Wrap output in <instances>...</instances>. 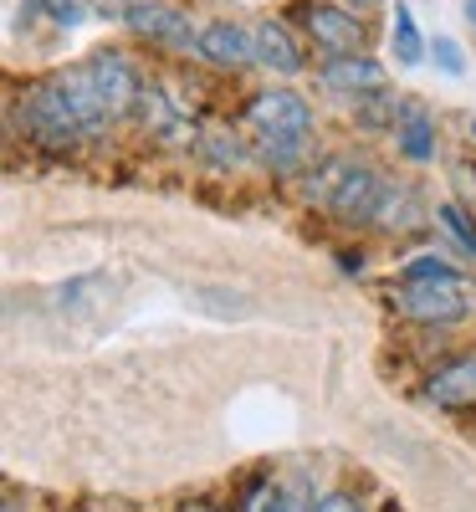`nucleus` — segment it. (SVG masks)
<instances>
[{
	"instance_id": "nucleus-3",
	"label": "nucleus",
	"mask_w": 476,
	"mask_h": 512,
	"mask_svg": "<svg viewBox=\"0 0 476 512\" xmlns=\"http://www.w3.org/2000/svg\"><path fill=\"white\" fill-rule=\"evenodd\" d=\"M128 31L139 41H154V47H169V52H200V31L190 26V16L180 6H164V0H134L123 11Z\"/></svg>"
},
{
	"instance_id": "nucleus-10",
	"label": "nucleus",
	"mask_w": 476,
	"mask_h": 512,
	"mask_svg": "<svg viewBox=\"0 0 476 512\" xmlns=\"http://www.w3.org/2000/svg\"><path fill=\"white\" fill-rule=\"evenodd\" d=\"M52 82H57V88H62V98H67V108L77 113V123L88 128V134H98V128L108 123V113H103V98H98V82H93V67H88V62H77V67L57 72Z\"/></svg>"
},
{
	"instance_id": "nucleus-12",
	"label": "nucleus",
	"mask_w": 476,
	"mask_h": 512,
	"mask_svg": "<svg viewBox=\"0 0 476 512\" xmlns=\"http://www.w3.org/2000/svg\"><path fill=\"white\" fill-rule=\"evenodd\" d=\"M430 400L446 405V410H466V405H476V354L451 359L446 369H436V379H430Z\"/></svg>"
},
{
	"instance_id": "nucleus-19",
	"label": "nucleus",
	"mask_w": 476,
	"mask_h": 512,
	"mask_svg": "<svg viewBox=\"0 0 476 512\" xmlns=\"http://www.w3.org/2000/svg\"><path fill=\"white\" fill-rule=\"evenodd\" d=\"M292 502H287V492L282 487H256L251 492V502L241 507V512H287Z\"/></svg>"
},
{
	"instance_id": "nucleus-23",
	"label": "nucleus",
	"mask_w": 476,
	"mask_h": 512,
	"mask_svg": "<svg viewBox=\"0 0 476 512\" xmlns=\"http://www.w3.org/2000/svg\"><path fill=\"white\" fill-rule=\"evenodd\" d=\"M343 11H359V16H369V11H379V0H343Z\"/></svg>"
},
{
	"instance_id": "nucleus-7",
	"label": "nucleus",
	"mask_w": 476,
	"mask_h": 512,
	"mask_svg": "<svg viewBox=\"0 0 476 512\" xmlns=\"http://www.w3.org/2000/svg\"><path fill=\"white\" fill-rule=\"evenodd\" d=\"M26 123H31V134H36L41 144H72V139L88 134V128L77 123V113L67 108V98H62L57 82H36V88H31V98H26Z\"/></svg>"
},
{
	"instance_id": "nucleus-4",
	"label": "nucleus",
	"mask_w": 476,
	"mask_h": 512,
	"mask_svg": "<svg viewBox=\"0 0 476 512\" xmlns=\"http://www.w3.org/2000/svg\"><path fill=\"white\" fill-rule=\"evenodd\" d=\"M88 67H93V82H98V98H103L108 123H113V118H128V113L144 103V77L128 67L123 52H93Z\"/></svg>"
},
{
	"instance_id": "nucleus-8",
	"label": "nucleus",
	"mask_w": 476,
	"mask_h": 512,
	"mask_svg": "<svg viewBox=\"0 0 476 512\" xmlns=\"http://www.w3.org/2000/svg\"><path fill=\"white\" fill-rule=\"evenodd\" d=\"M318 77H323V88L338 93V98H384V88H389V72L374 57H364V52L328 57Z\"/></svg>"
},
{
	"instance_id": "nucleus-5",
	"label": "nucleus",
	"mask_w": 476,
	"mask_h": 512,
	"mask_svg": "<svg viewBox=\"0 0 476 512\" xmlns=\"http://www.w3.org/2000/svg\"><path fill=\"white\" fill-rule=\"evenodd\" d=\"M400 308L415 323H461L471 313V297H466L461 277H446V282H405L400 287Z\"/></svg>"
},
{
	"instance_id": "nucleus-2",
	"label": "nucleus",
	"mask_w": 476,
	"mask_h": 512,
	"mask_svg": "<svg viewBox=\"0 0 476 512\" xmlns=\"http://www.w3.org/2000/svg\"><path fill=\"white\" fill-rule=\"evenodd\" d=\"M318 200L333 210L338 221H374L379 216V200H384V185L369 164H354V159H328L323 164V180L313 185Z\"/></svg>"
},
{
	"instance_id": "nucleus-20",
	"label": "nucleus",
	"mask_w": 476,
	"mask_h": 512,
	"mask_svg": "<svg viewBox=\"0 0 476 512\" xmlns=\"http://www.w3.org/2000/svg\"><path fill=\"white\" fill-rule=\"evenodd\" d=\"M436 62H441L446 72H461V67H466V62H461V47H456L451 36H436Z\"/></svg>"
},
{
	"instance_id": "nucleus-17",
	"label": "nucleus",
	"mask_w": 476,
	"mask_h": 512,
	"mask_svg": "<svg viewBox=\"0 0 476 512\" xmlns=\"http://www.w3.org/2000/svg\"><path fill=\"white\" fill-rule=\"evenodd\" d=\"M441 226H446V231H451V236H456V241H461V246L476 256V226L466 221V210H461V205H451V200L441 205Z\"/></svg>"
},
{
	"instance_id": "nucleus-18",
	"label": "nucleus",
	"mask_w": 476,
	"mask_h": 512,
	"mask_svg": "<svg viewBox=\"0 0 476 512\" xmlns=\"http://www.w3.org/2000/svg\"><path fill=\"white\" fill-rule=\"evenodd\" d=\"M446 277H456L441 256H420V262H410L405 267V282H446Z\"/></svg>"
},
{
	"instance_id": "nucleus-25",
	"label": "nucleus",
	"mask_w": 476,
	"mask_h": 512,
	"mask_svg": "<svg viewBox=\"0 0 476 512\" xmlns=\"http://www.w3.org/2000/svg\"><path fill=\"white\" fill-rule=\"evenodd\" d=\"M466 21L476 26V0H466Z\"/></svg>"
},
{
	"instance_id": "nucleus-15",
	"label": "nucleus",
	"mask_w": 476,
	"mask_h": 512,
	"mask_svg": "<svg viewBox=\"0 0 476 512\" xmlns=\"http://www.w3.org/2000/svg\"><path fill=\"white\" fill-rule=\"evenodd\" d=\"M144 123L154 128V134H169L175 128V103L164 98V88H154V82H144V103H139Z\"/></svg>"
},
{
	"instance_id": "nucleus-9",
	"label": "nucleus",
	"mask_w": 476,
	"mask_h": 512,
	"mask_svg": "<svg viewBox=\"0 0 476 512\" xmlns=\"http://www.w3.org/2000/svg\"><path fill=\"white\" fill-rule=\"evenodd\" d=\"M210 67H221V72H246L256 62V31L236 26V21H210L200 31V52Z\"/></svg>"
},
{
	"instance_id": "nucleus-24",
	"label": "nucleus",
	"mask_w": 476,
	"mask_h": 512,
	"mask_svg": "<svg viewBox=\"0 0 476 512\" xmlns=\"http://www.w3.org/2000/svg\"><path fill=\"white\" fill-rule=\"evenodd\" d=\"M47 6H57V0H21V11H26V16H36V11H47Z\"/></svg>"
},
{
	"instance_id": "nucleus-13",
	"label": "nucleus",
	"mask_w": 476,
	"mask_h": 512,
	"mask_svg": "<svg viewBox=\"0 0 476 512\" xmlns=\"http://www.w3.org/2000/svg\"><path fill=\"white\" fill-rule=\"evenodd\" d=\"M395 134H400V154L425 164V159H436V123H430L425 108H400L395 113Z\"/></svg>"
},
{
	"instance_id": "nucleus-14",
	"label": "nucleus",
	"mask_w": 476,
	"mask_h": 512,
	"mask_svg": "<svg viewBox=\"0 0 476 512\" xmlns=\"http://www.w3.org/2000/svg\"><path fill=\"white\" fill-rule=\"evenodd\" d=\"M395 57H400L405 67H415V62L425 57V41H420V26H415L410 6H395Z\"/></svg>"
},
{
	"instance_id": "nucleus-27",
	"label": "nucleus",
	"mask_w": 476,
	"mask_h": 512,
	"mask_svg": "<svg viewBox=\"0 0 476 512\" xmlns=\"http://www.w3.org/2000/svg\"><path fill=\"white\" fill-rule=\"evenodd\" d=\"M471 134H476V123H471Z\"/></svg>"
},
{
	"instance_id": "nucleus-26",
	"label": "nucleus",
	"mask_w": 476,
	"mask_h": 512,
	"mask_svg": "<svg viewBox=\"0 0 476 512\" xmlns=\"http://www.w3.org/2000/svg\"><path fill=\"white\" fill-rule=\"evenodd\" d=\"M185 512H210V507H205V502H190V507H185Z\"/></svg>"
},
{
	"instance_id": "nucleus-6",
	"label": "nucleus",
	"mask_w": 476,
	"mask_h": 512,
	"mask_svg": "<svg viewBox=\"0 0 476 512\" xmlns=\"http://www.w3.org/2000/svg\"><path fill=\"white\" fill-rule=\"evenodd\" d=\"M302 26H308L313 47H323L328 57H343V52H364V26L354 21V11L343 6H328V0H302L297 6Z\"/></svg>"
},
{
	"instance_id": "nucleus-22",
	"label": "nucleus",
	"mask_w": 476,
	"mask_h": 512,
	"mask_svg": "<svg viewBox=\"0 0 476 512\" xmlns=\"http://www.w3.org/2000/svg\"><path fill=\"white\" fill-rule=\"evenodd\" d=\"M52 21L72 26V21H77V0H57V6H52Z\"/></svg>"
},
{
	"instance_id": "nucleus-16",
	"label": "nucleus",
	"mask_w": 476,
	"mask_h": 512,
	"mask_svg": "<svg viewBox=\"0 0 476 512\" xmlns=\"http://www.w3.org/2000/svg\"><path fill=\"white\" fill-rule=\"evenodd\" d=\"M410 210H415V195H410V190H400V195H389V190H384L374 221H379L384 231H400V226H410Z\"/></svg>"
},
{
	"instance_id": "nucleus-11",
	"label": "nucleus",
	"mask_w": 476,
	"mask_h": 512,
	"mask_svg": "<svg viewBox=\"0 0 476 512\" xmlns=\"http://www.w3.org/2000/svg\"><path fill=\"white\" fill-rule=\"evenodd\" d=\"M256 62L282 72V77H297L302 72V47H297V36L282 26V21H262L256 26Z\"/></svg>"
},
{
	"instance_id": "nucleus-21",
	"label": "nucleus",
	"mask_w": 476,
	"mask_h": 512,
	"mask_svg": "<svg viewBox=\"0 0 476 512\" xmlns=\"http://www.w3.org/2000/svg\"><path fill=\"white\" fill-rule=\"evenodd\" d=\"M313 512H364V502H359V497H349V492H328Z\"/></svg>"
},
{
	"instance_id": "nucleus-1",
	"label": "nucleus",
	"mask_w": 476,
	"mask_h": 512,
	"mask_svg": "<svg viewBox=\"0 0 476 512\" xmlns=\"http://www.w3.org/2000/svg\"><path fill=\"white\" fill-rule=\"evenodd\" d=\"M246 123H251V134L262 139V154L272 164H292L297 149L308 144V134H313V108H308V98H302V93L272 88V93H256L251 98Z\"/></svg>"
}]
</instances>
